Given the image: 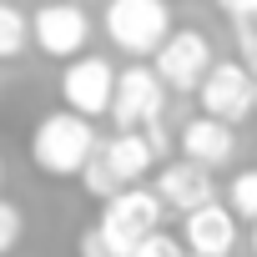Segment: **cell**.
I'll list each match as a JSON object with an SVG mask.
<instances>
[{"mask_svg":"<svg viewBox=\"0 0 257 257\" xmlns=\"http://www.w3.org/2000/svg\"><path fill=\"white\" fill-rule=\"evenodd\" d=\"M41 6H46V0H41Z\"/></svg>","mask_w":257,"mask_h":257,"instance_id":"7402d4cb","label":"cell"},{"mask_svg":"<svg viewBox=\"0 0 257 257\" xmlns=\"http://www.w3.org/2000/svg\"><path fill=\"white\" fill-rule=\"evenodd\" d=\"M96 132H91V121L76 116V111H51L36 121V132H31V162L46 172V177H81L86 162L96 157Z\"/></svg>","mask_w":257,"mask_h":257,"instance_id":"6da1fadb","label":"cell"},{"mask_svg":"<svg viewBox=\"0 0 257 257\" xmlns=\"http://www.w3.org/2000/svg\"><path fill=\"white\" fill-rule=\"evenodd\" d=\"M237 46H242V66H247L252 81H257V31H252V26H237Z\"/></svg>","mask_w":257,"mask_h":257,"instance_id":"d6986e66","label":"cell"},{"mask_svg":"<svg viewBox=\"0 0 257 257\" xmlns=\"http://www.w3.org/2000/svg\"><path fill=\"white\" fill-rule=\"evenodd\" d=\"M0 182H6V167H0Z\"/></svg>","mask_w":257,"mask_h":257,"instance_id":"44dd1931","label":"cell"},{"mask_svg":"<svg viewBox=\"0 0 257 257\" xmlns=\"http://www.w3.org/2000/svg\"><path fill=\"white\" fill-rule=\"evenodd\" d=\"M227 207L237 212V222H257V167L237 172L227 187Z\"/></svg>","mask_w":257,"mask_h":257,"instance_id":"5bb4252c","label":"cell"},{"mask_svg":"<svg viewBox=\"0 0 257 257\" xmlns=\"http://www.w3.org/2000/svg\"><path fill=\"white\" fill-rule=\"evenodd\" d=\"M157 197L187 217V212L217 202V187H212V172H207V167H197V162L182 157V162H172V167L157 172Z\"/></svg>","mask_w":257,"mask_h":257,"instance_id":"7c38bea8","label":"cell"},{"mask_svg":"<svg viewBox=\"0 0 257 257\" xmlns=\"http://www.w3.org/2000/svg\"><path fill=\"white\" fill-rule=\"evenodd\" d=\"M162 111H167V81L152 66H126L116 76V101H111L116 132H147L162 121Z\"/></svg>","mask_w":257,"mask_h":257,"instance_id":"5b68a950","label":"cell"},{"mask_svg":"<svg viewBox=\"0 0 257 257\" xmlns=\"http://www.w3.org/2000/svg\"><path fill=\"white\" fill-rule=\"evenodd\" d=\"M21 237H26V212H21L16 202L0 197V257L16 252V247H21Z\"/></svg>","mask_w":257,"mask_h":257,"instance_id":"9a60e30c","label":"cell"},{"mask_svg":"<svg viewBox=\"0 0 257 257\" xmlns=\"http://www.w3.org/2000/svg\"><path fill=\"white\" fill-rule=\"evenodd\" d=\"M132 257H187V242H177V237H167V232H152Z\"/></svg>","mask_w":257,"mask_h":257,"instance_id":"2e32d148","label":"cell"},{"mask_svg":"<svg viewBox=\"0 0 257 257\" xmlns=\"http://www.w3.org/2000/svg\"><path fill=\"white\" fill-rule=\"evenodd\" d=\"M106 36L126 56H157L172 36L167 0H106Z\"/></svg>","mask_w":257,"mask_h":257,"instance_id":"3957f363","label":"cell"},{"mask_svg":"<svg viewBox=\"0 0 257 257\" xmlns=\"http://www.w3.org/2000/svg\"><path fill=\"white\" fill-rule=\"evenodd\" d=\"M162 197L157 192H147V187H126V192H116L106 207H101V232L111 237V247L121 252V257H132L152 232H162Z\"/></svg>","mask_w":257,"mask_h":257,"instance_id":"277c9868","label":"cell"},{"mask_svg":"<svg viewBox=\"0 0 257 257\" xmlns=\"http://www.w3.org/2000/svg\"><path fill=\"white\" fill-rule=\"evenodd\" d=\"M217 11H222L232 26H252V21H257V0H217Z\"/></svg>","mask_w":257,"mask_h":257,"instance_id":"ac0fdd59","label":"cell"},{"mask_svg":"<svg viewBox=\"0 0 257 257\" xmlns=\"http://www.w3.org/2000/svg\"><path fill=\"white\" fill-rule=\"evenodd\" d=\"M86 36H91V21H86V11L76 6V0H46V6L36 11V21H31V41L46 56H61V61L81 56Z\"/></svg>","mask_w":257,"mask_h":257,"instance_id":"9c48e42d","label":"cell"},{"mask_svg":"<svg viewBox=\"0 0 257 257\" xmlns=\"http://www.w3.org/2000/svg\"><path fill=\"white\" fill-rule=\"evenodd\" d=\"M252 252H257V227H252Z\"/></svg>","mask_w":257,"mask_h":257,"instance_id":"ffe728a7","label":"cell"},{"mask_svg":"<svg viewBox=\"0 0 257 257\" xmlns=\"http://www.w3.org/2000/svg\"><path fill=\"white\" fill-rule=\"evenodd\" d=\"M202 96V116H217V121H247L257 111V81L242 61H217L207 71V81L197 86Z\"/></svg>","mask_w":257,"mask_h":257,"instance_id":"8992f818","label":"cell"},{"mask_svg":"<svg viewBox=\"0 0 257 257\" xmlns=\"http://www.w3.org/2000/svg\"><path fill=\"white\" fill-rule=\"evenodd\" d=\"M76 257H121V252L111 247V237H106L101 227H86L81 242H76Z\"/></svg>","mask_w":257,"mask_h":257,"instance_id":"e0dca14e","label":"cell"},{"mask_svg":"<svg viewBox=\"0 0 257 257\" xmlns=\"http://www.w3.org/2000/svg\"><path fill=\"white\" fill-rule=\"evenodd\" d=\"M182 157L197 162V167H227L232 152H237V132H232V121H217V116H192L182 126Z\"/></svg>","mask_w":257,"mask_h":257,"instance_id":"8fae6325","label":"cell"},{"mask_svg":"<svg viewBox=\"0 0 257 257\" xmlns=\"http://www.w3.org/2000/svg\"><path fill=\"white\" fill-rule=\"evenodd\" d=\"M31 41V21L16 6H0V61H16Z\"/></svg>","mask_w":257,"mask_h":257,"instance_id":"4fadbf2b","label":"cell"},{"mask_svg":"<svg viewBox=\"0 0 257 257\" xmlns=\"http://www.w3.org/2000/svg\"><path fill=\"white\" fill-rule=\"evenodd\" d=\"M182 242L192 257H227L237 247V212L222 202H207L182 217Z\"/></svg>","mask_w":257,"mask_h":257,"instance_id":"30bf717a","label":"cell"},{"mask_svg":"<svg viewBox=\"0 0 257 257\" xmlns=\"http://www.w3.org/2000/svg\"><path fill=\"white\" fill-rule=\"evenodd\" d=\"M152 162H157V147L147 142V132H116V137H106V142L96 147V157L86 162L81 187H86L91 197L111 202V197L126 192V187H142V177L152 172Z\"/></svg>","mask_w":257,"mask_h":257,"instance_id":"7a4b0ae2","label":"cell"},{"mask_svg":"<svg viewBox=\"0 0 257 257\" xmlns=\"http://www.w3.org/2000/svg\"><path fill=\"white\" fill-rule=\"evenodd\" d=\"M212 41L202 31H172L167 46L157 51V76L167 81V91H197L212 71Z\"/></svg>","mask_w":257,"mask_h":257,"instance_id":"ba28073f","label":"cell"},{"mask_svg":"<svg viewBox=\"0 0 257 257\" xmlns=\"http://www.w3.org/2000/svg\"><path fill=\"white\" fill-rule=\"evenodd\" d=\"M61 96H66V111H76V116H106L111 111V101H116V71H111V61H101V56H76V61H66V71H61Z\"/></svg>","mask_w":257,"mask_h":257,"instance_id":"52a82bcc","label":"cell"}]
</instances>
